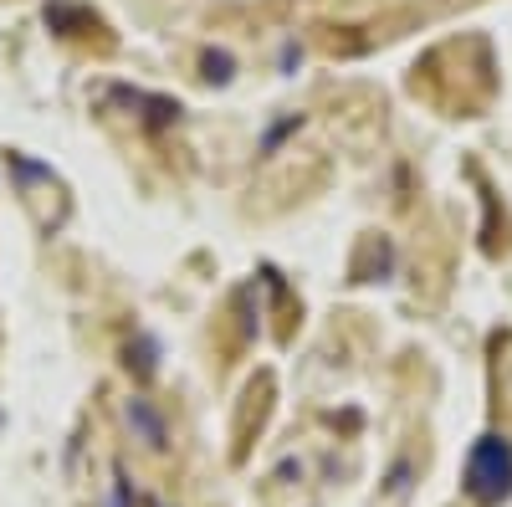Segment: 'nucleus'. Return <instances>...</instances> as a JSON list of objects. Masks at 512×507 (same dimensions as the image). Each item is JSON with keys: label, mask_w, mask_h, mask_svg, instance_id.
<instances>
[{"label": "nucleus", "mask_w": 512, "mask_h": 507, "mask_svg": "<svg viewBox=\"0 0 512 507\" xmlns=\"http://www.w3.org/2000/svg\"><path fill=\"white\" fill-rule=\"evenodd\" d=\"M466 492L477 502H502L512 492V446L502 436H482L466 456Z\"/></svg>", "instance_id": "nucleus-1"}]
</instances>
